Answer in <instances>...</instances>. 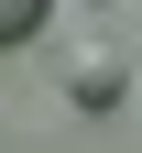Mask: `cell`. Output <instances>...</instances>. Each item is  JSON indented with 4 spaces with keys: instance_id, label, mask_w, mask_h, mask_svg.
<instances>
[{
    "instance_id": "obj_1",
    "label": "cell",
    "mask_w": 142,
    "mask_h": 153,
    "mask_svg": "<svg viewBox=\"0 0 142 153\" xmlns=\"http://www.w3.org/2000/svg\"><path fill=\"white\" fill-rule=\"evenodd\" d=\"M120 99H131V66H120V44H77V55H66V109L109 120Z\"/></svg>"
},
{
    "instance_id": "obj_2",
    "label": "cell",
    "mask_w": 142,
    "mask_h": 153,
    "mask_svg": "<svg viewBox=\"0 0 142 153\" xmlns=\"http://www.w3.org/2000/svg\"><path fill=\"white\" fill-rule=\"evenodd\" d=\"M44 11H55V0H0V44H22V33L44 22Z\"/></svg>"
}]
</instances>
